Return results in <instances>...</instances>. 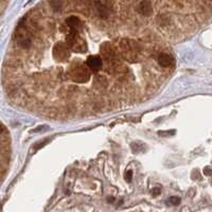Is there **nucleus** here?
<instances>
[{"mask_svg": "<svg viewBox=\"0 0 212 212\" xmlns=\"http://www.w3.org/2000/svg\"><path fill=\"white\" fill-rule=\"evenodd\" d=\"M170 48L156 41L106 36L90 41L69 15L58 35L23 18L2 67L13 104L56 120L106 114L152 98L173 73Z\"/></svg>", "mask_w": 212, "mask_h": 212, "instance_id": "1", "label": "nucleus"}, {"mask_svg": "<svg viewBox=\"0 0 212 212\" xmlns=\"http://www.w3.org/2000/svg\"><path fill=\"white\" fill-rule=\"evenodd\" d=\"M180 204V198L177 196H172L167 200V205H171V206H177Z\"/></svg>", "mask_w": 212, "mask_h": 212, "instance_id": "2", "label": "nucleus"}, {"mask_svg": "<svg viewBox=\"0 0 212 212\" xmlns=\"http://www.w3.org/2000/svg\"><path fill=\"white\" fill-rule=\"evenodd\" d=\"M160 192H161V189H160V188H154L152 191V194H153V196H157V195L160 194Z\"/></svg>", "mask_w": 212, "mask_h": 212, "instance_id": "3", "label": "nucleus"}, {"mask_svg": "<svg viewBox=\"0 0 212 212\" xmlns=\"http://www.w3.org/2000/svg\"><path fill=\"white\" fill-rule=\"evenodd\" d=\"M131 175H133V173H131V171H127L126 174H125V179L130 182L131 180Z\"/></svg>", "mask_w": 212, "mask_h": 212, "instance_id": "4", "label": "nucleus"}, {"mask_svg": "<svg viewBox=\"0 0 212 212\" xmlns=\"http://www.w3.org/2000/svg\"><path fill=\"white\" fill-rule=\"evenodd\" d=\"M204 174H205V175H211L212 174V169H210V168H205V170H204Z\"/></svg>", "mask_w": 212, "mask_h": 212, "instance_id": "5", "label": "nucleus"}]
</instances>
